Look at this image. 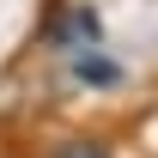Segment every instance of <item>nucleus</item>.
<instances>
[{"mask_svg":"<svg viewBox=\"0 0 158 158\" xmlns=\"http://www.w3.org/2000/svg\"><path fill=\"white\" fill-rule=\"evenodd\" d=\"M43 37L55 43V49H73V43H98V37H103V19H98V6H73L67 19H49V24H43Z\"/></svg>","mask_w":158,"mask_h":158,"instance_id":"nucleus-1","label":"nucleus"},{"mask_svg":"<svg viewBox=\"0 0 158 158\" xmlns=\"http://www.w3.org/2000/svg\"><path fill=\"white\" fill-rule=\"evenodd\" d=\"M73 79L85 85V91H116L128 73H122V61H110V55H91V49H85V55L73 61Z\"/></svg>","mask_w":158,"mask_h":158,"instance_id":"nucleus-2","label":"nucleus"},{"mask_svg":"<svg viewBox=\"0 0 158 158\" xmlns=\"http://www.w3.org/2000/svg\"><path fill=\"white\" fill-rule=\"evenodd\" d=\"M49 158H116V152H110L103 140H91V134H79V140H61V146H55Z\"/></svg>","mask_w":158,"mask_h":158,"instance_id":"nucleus-3","label":"nucleus"}]
</instances>
